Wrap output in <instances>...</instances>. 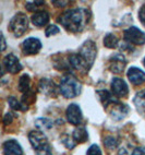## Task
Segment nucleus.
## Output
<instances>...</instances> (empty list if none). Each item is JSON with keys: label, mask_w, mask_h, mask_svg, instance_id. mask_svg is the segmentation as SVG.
<instances>
[{"label": "nucleus", "mask_w": 145, "mask_h": 155, "mask_svg": "<svg viewBox=\"0 0 145 155\" xmlns=\"http://www.w3.org/2000/svg\"><path fill=\"white\" fill-rule=\"evenodd\" d=\"M96 56H97L96 44L91 39H87L80 46L78 53L71 54L68 58L72 70L74 69L81 73H87L94 64Z\"/></svg>", "instance_id": "f257e3e1"}, {"label": "nucleus", "mask_w": 145, "mask_h": 155, "mask_svg": "<svg viewBox=\"0 0 145 155\" xmlns=\"http://www.w3.org/2000/svg\"><path fill=\"white\" fill-rule=\"evenodd\" d=\"M89 19H91V12L87 9L74 8L61 13L58 17L57 21L68 32L79 33L86 26Z\"/></svg>", "instance_id": "f03ea898"}, {"label": "nucleus", "mask_w": 145, "mask_h": 155, "mask_svg": "<svg viewBox=\"0 0 145 155\" xmlns=\"http://www.w3.org/2000/svg\"><path fill=\"white\" fill-rule=\"evenodd\" d=\"M82 84L74 75L67 74L63 75L60 81L59 85V92L66 98H74L81 94Z\"/></svg>", "instance_id": "7ed1b4c3"}, {"label": "nucleus", "mask_w": 145, "mask_h": 155, "mask_svg": "<svg viewBox=\"0 0 145 155\" xmlns=\"http://www.w3.org/2000/svg\"><path fill=\"white\" fill-rule=\"evenodd\" d=\"M28 140L35 151V155H53L50 144L47 137L40 130H34L28 133Z\"/></svg>", "instance_id": "20e7f679"}, {"label": "nucleus", "mask_w": 145, "mask_h": 155, "mask_svg": "<svg viewBox=\"0 0 145 155\" xmlns=\"http://www.w3.org/2000/svg\"><path fill=\"white\" fill-rule=\"evenodd\" d=\"M8 28L15 37H21V36H23L24 33L26 32V30L28 28L27 15L22 13V12H19V13L14 14V17L10 20Z\"/></svg>", "instance_id": "39448f33"}, {"label": "nucleus", "mask_w": 145, "mask_h": 155, "mask_svg": "<svg viewBox=\"0 0 145 155\" xmlns=\"http://www.w3.org/2000/svg\"><path fill=\"white\" fill-rule=\"evenodd\" d=\"M123 39L129 44L133 45H144L145 44V33L137 26H131L123 33Z\"/></svg>", "instance_id": "423d86ee"}, {"label": "nucleus", "mask_w": 145, "mask_h": 155, "mask_svg": "<svg viewBox=\"0 0 145 155\" xmlns=\"http://www.w3.org/2000/svg\"><path fill=\"white\" fill-rule=\"evenodd\" d=\"M107 109L109 111V115L116 121H120V120L124 119L127 117V115L129 114V110H130L128 105L123 104V103H120L119 101L111 104Z\"/></svg>", "instance_id": "0eeeda50"}, {"label": "nucleus", "mask_w": 145, "mask_h": 155, "mask_svg": "<svg viewBox=\"0 0 145 155\" xmlns=\"http://www.w3.org/2000/svg\"><path fill=\"white\" fill-rule=\"evenodd\" d=\"M2 68L6 69L11 74H17L18 72H20L23 69L19 58L15 55H13V54H8L2 59Z\"/></svg>", "instance_id": "6e6552de"}, {"label": "nucleus", "mask_w": 145, "mask_h": 155, "mask_svg": "<svg viewBox=\"0 0 145 155\" xmlns=\"http://www.w3.org/2000/svg\"><path fill=\"white\" fill-rule=\"evenodd\" d=\"M66 116H67V120L69 124L73 126H79L83 121V115H82V110L80 106L72 103L70 104L67 108L66 111Z\"/></svg>", "instance_id": "1a4fd4ad"}, {"label": "nucleus", "mask_w": 145, "mask_h": 155, "mask_svg": "<svg viewBox=\"0 0 145 155\" xmlns=\"http://www.w3.org/2000/svg\"><path fill=\"white\" fill-rule=\"evenodd\" d=\"M22 47V53L25 56L36 55L39 53V50L42 49V43L36 37H30L26 38L21 45Z\"/></svg>", "instance_id": "9d476101"}, {"label": "nucleus", "mask_w": 145, "mask_h": 155, "mask_svg": "<svg viewBox=\"0 0 145 155\" xmlns=\"http://www.w3.org/2000/svg\"><path fill=\"white\" fill-rule=\"evenodd\" d=\"M126 66H127V60L123 57V55L117 53L110 56V58H109V70L112 73H114V74L122 73Z\"/></svg>", "instance_id": "9b49d317"}, {"label": "nucleus", "mask_w": 145, "mask_h": 155, "mask_svg": "<svg viewBox=\"0 0 145 155\" xmlns=\"http://www.w3.org/2000/svg\"><path fill=\"white\" fill-rule=\"evenodd\" d=\"M38 89L43 94L47 95V96H49V97H56L59 92L58 86L55 84V82H53V80L48 79V78H43L42 80L39 81ZM59 93H60V92H59Z\"/></svg>", "instance_id": "f8f14e48"}, {"label": "nucleus", "mask_w": 145, "mask_h": 155, "mask_svg": "<svg viewBox=\"0 0 145 155\" xmlns=\"http://www.w3.org/2000/svg\"><path fill=\"white\" fill-rule=\"evenodd\" d=\"M111 93L117 97H126L129 93L128 84L121 78H114L111 80Z\"/></svg>", "instance_id": "ddd939ff"}, {"label": "nucleus", "mask_w": 145, "mask_h": 155, "mask_svg": "<svg viewBox=\"0 0 145 155\" xmlns=\"http://www.w3.org/2000/svg\"><path fill=\"white\" fill-rule=\"evenodd\" d=\"M127 75H128L129 81L134 85H140L145 82V72L137 67H131L128 70Z\"/></svg>", "instance_id": "4468645a"}, {"label": "nucleus", "mask_w": 145, "mask_h": 155, "mask_svg": "<svg viewBox=\"0 0 145 155\" xmlns=\"http://www.w3.org/2000/svg\"><path fill=\"white\" fill-rule=\"evenodd\" d=\"M3 155H22L23 150L17 140H8L2 145Z\"/></svg>", "instance_id": "2eb2a0df"}, {"label": "nucleus", "mask_w": 145, "mask_h": 155, "mask_svg": "<svg viewBox=\"0 0 145 155\" xmlns=\"http://www.w3.org/2000/svg\"><path fill=\"white\" fill-rule=\"evenodd\" d=\"M32 23L37 28H44L49 22V13L47 11H37L32 15Z\"/></svg>", "instance_id": "dca6fc26"}, {"label": "nucleus", "mask_w": 145, "mask_h": 155, "mask_svg": "<svg viewBox=\"0 0 145 155\" xmlns=\"http://www.w3.org/2000/svg\"><path fill=\"white\" fill-rule=\"evenodd\" d=\"M96 93H97V95H98V97H99V100H101L103 106L106 108V109L111 105V104L118 102L117 97L114 96L112 93L107 91V90H99V91H97Z\"/></svg>", "instance_id": "f3484780"}, {"label": "nucleus", "mask_w": 145, "mask_h": 155, "mask_svg": "<svg viewBox=\"0 0 145 155\" xmlns=\"http://www.w3.org/2000/svg\"><path fill=\"white\" fill-rule=\"evenodd\" d=\"M72 137L76 143H84L89 140V132L85 127H78L73 131Z\"/></svg>", "instance_id": "a211bd4d"}, {"label": "nucleus", "mask_w": 145, "mask_h": 155, "mask_svg": "<svg viewBox=\"0 0 145 155\" xmlns=\"http://www.w3.org/2000/svg\"><path fill=\"white\" fill-rule=\"evenodd\" d=\"M133 103L137 107V111L142 115H145V90L137 92L133 98Z\"/></svg>", "instance_id": "6ab92c4d"}, {"label": "nucleus", "mask_w": 145, "mask_h": 155, "mask_svg": "<svg viewBox=\"0 0 145 155\" xmlns=\"http://www.w3.org/2000/svg\"><path fill=\"white\" fill-rule=\"evenodd\" d=\"M31 89V78L28 74H22L19 79V83H18V90L21 93L25 94L27 92H30Z\"/></svg>", "instance_id": "aec40b11"}, {"label": "nucleus", "mask_w": 145, "mask_h": 155, "mask_svg": "<svg viewBox=\"0 0 145 155\" xmlns=\"http://www.w3.org/2000/svg\"><path fill=\"white\" fill-rule=\"evenodd\" d=\"M8 104L12 110H21V111H27L28 106L24 105L22 102L18 101L14 96H10L8 98Z\"/></svg>", "instance_id": "412c9836"}, {"label": "nucleus", "mask_w": 145, "mask_h": 155, "mask_svg": "<svg viewBox=\"0 0 145 155\" xmlns=\"http://www.w3.org/2000/svg\"><path fill=\"white\" fill-rule=\"evenodd\" d=\"M118 37L112 33H107L104 37V46L107 48H116L118 46Z\"/></svg>", "instance_id": "4be33fe9"}, {"label": "nucleus", "mask_w": 145, "mask_h": 155, "mask_svg": "<svg viewBox=\"0 0 145 155\" xmlns=\"http://www.w3.org/2000/svg\"><path fill=\"white\" fill-rule=\"evenodd\" d=\"M35 126L38 128L39 130H49L53 127V122L47 118H38L35 121Z\"/></svg>", "instance_id": "5701e85b"}, {"label": "nucleus", "mask_w": 145, "mask_h": 155, "mask_svg": "<svg viewBox=\"0 0 145 155\" xmlns=\"http://www.w3.org/2000/svg\"><path fill=\"white\" fill-rule=\"evenodd\" d=\"M61 142L63 143V145L67 149L72 150L76 147V142L74 141V139H73L72 136H69V134H64V136L61 137Z\"/></svg>", "instance_id": "b1692460"}, {"label": "nucleus", "mask_w": 145, "mask_h": 155, "mask_svg": "<svg viewBox=\"0 0 145 155\" xmlns=\"http://www.w3.org/2000/svg\"><path fill=\"white\" fill-rule=\"evenodd\" d=\"M118 143H119V142H118V139L114 138V137L109 136L104 139V144H105V147L108 150H114L118 147Z\"/></svg>", "instance_id": "393cba45"}, {"label": "nucleus", "mask_w": 145, "mask_h": 155, "mask_svg": "<svg viewBox=\"0 0 145 155\" xmlns=\"http://www.w3.org/2000/svg\"><path fill=\"white\" fill-rule=\"evenodd\" d=\"M35 100H36V95L32 91L27 92L25 94H23V96H22V103L26 106H28V104H31V103H34Z\"/></svg>", "instance_id": "a878e982"}, {"label": "nucleus", "mask_w": 145, "mask_h": 155, "mask_svg": "<svg viewBox=\"0 0 145 155\" xmlns=\"http://www.w3.org/2000/svg\"><path fill=\"white\" fill-rule=\"evenodd\" d=\"M43 5H45V1H27V2L25 3V8L28 11L34 12V11H36L39 6H43ZM34 13H35V12H34Z\"/></svg>", "instance_id": "bb28decb"}, {"label": "nucleus", "mask_w": 145, "mask_h": 155, "mask_svg": "<svg viewBox=\"0 0 145 155\" xmlns=\"http://www.w3.org/2000/svg\"><path fill=\"white\" fill-rule=\"evenodd\" d=\"M59 32H60V28H59L57 25L50 24V25H48L47 28H46V30H45V35L47 36V37H50V36L58 34Z\"/></svg>", "instance_id": "cd10ccee"}, {"label": "nucleus", "mask_w": 145, "mask_h": 155, "mask_svg": "<svg viewBox=\"0 0 145 155\" xmlns=\"http://www.w3.org/2000/svg\"><path fill=\"white\" fill-rule=\"evenodd\" d=\"M86 155H102V150L97 144H92L87 150Z\"/></svg>", "instance_id": "c85d7f7f"}, {"label": "nucleus", "mask_w": 145, "mask_h": 155, "mask_svg": "<svg viewBox=\"0 0 145 155\" xmlns=\"http://www.w3.org/2000/svg\"><path fill=\"white\" fill-rule=\"evenodd\" d=\"M12 120H13V116H12V114L7 113L6 115H5V117H3L2 122H3V125L5 126H9L12 122Z\"/></svg>", "instance_id": "c756f323"}, {"label": "nucleus", "mask_w": 145, "mask_h": 155, "mask_svg": "<svg viewBox=\"0 0 145 155\" xmlns=\"http://www.w3.org/2000/svg\"><path fill=\"white\" fill-rule=\"evenodd\" d=\"M139 20L143 25H145V5H143L139 10Z\"/></svg>", "instance_id": "7c9ffc66"}, {"label": "nucleus", "mask_w": 145, "mask_h": 155, "mask_svg": "<svg viewBox=\"0 0 145 155\" xmlns=\"http://www.w3.org/2000/svg\"><path fill=\"white\" fill-rule=\"evenodd\" d=\"M131 155H145V145L135 147L133 150V152L131 153Z\"/></svg>", "instance_id": "2f4dec72"}, {"label": "nucleus", "mask_w": 145, "mask_h": 155, "mask_svg": "<svg viewBox=\"0 0 145 155\" xmlns=\"http://www.w3.org/2000/svg\"><path fill=\"white\" fill-rule=\"evenodd\" d=\"M51 3L58 7V8H61V7H66L67 5H69L70 2L69 1H56V0H53V1H51Z\"/></svg>", "instance_id": "473e14b6"}, {"label": "nucleus", "mask_w": 145, "mask_h": 155, "mask_svg": "<svg viewBox=\"0 0 145 155\" xmlns=\"http://www.w3.org/2000/svg\"><path fill=\"white\" fill-rule=\"evenodd\" d=\"M1 44H2V46H1V51H3V50H6V39H5L3 33H1Z\"/></svg>", "instance_id": "72a5a7b5"}, {"label": "nucleus", "mask_w": 145, "mask_h": 155, "mask_svg": "<svg viewBox=\"0 0 145 155\" xmlns=\"http://www.w3.org/2000/svg\"><path fill=\"white\" fill-rule=\"evenodd\" d=\"M143 64H144V67H145V58H144V60H143Z\"/></svg>", "instance_id": "f704fd0d"}]
</instances>
